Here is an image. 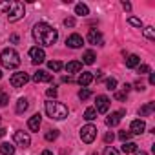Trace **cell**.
I'll return each instance as SVG.
<instances>
[{
	"label": "cell",
	"mask_w": 155,
	"mask_h": 155,
	"mask_svg": "<svg viewBox=\"0 0 155 155\" xmlns=\"http://www.w3.org/2000/svg\"><path fill=\"white\" fill-rule=\"evenodd\" d=\"M33 37L38 42V46H53L58 38V33L53 26L46 22H38L33 26Z\"/></svg>",
	"instance_id": "cell-1"
},
{
	"label": "cell",
	"mask_w": 155,
	"mask_h": 155,
	"mask_svg": "<svg viewBox=\"0 0 155 155\" xmlns=\"http://www.w3.org/2000/svg\"><path fill=\"white\" fill-rule=\"evenodd\" d=\"M0 11H4L8 15V20L9 22H17L24 17L26 9H24V4L22 2H0Z\"/></svg>",
	"instance_id": "cell-2"
},
{
	"label": "cell",
	"mask_w": 155,
	"mask_h": 155,
	"mask_svg": "<svg viewBox=\"0 0 155 155\" xmlns=\"http://www.w3.org/2000/svg\"><path fill=\"white\" fill-rule=\"evenodd\" d=\"M46 113H48V117L53 119V120H62V119L68 117L69 110H68L66 104H62V102H58V101H48V102H46Z\"/></svg>",
	"instance_id": "cell-3"
},
{
	"label": "cell",
	"mask_w": 155,
	"mask_h": 155,
	"mask_svg": "<svg viewBox=\"0 0 155 155\" xmlns=\"http://www.w3.org/2000/svg\"><path fill=\"white\" fill-rule=\"evenodd\" d=\"M0 62H2V66L8 68V69H15V68L20 66V57L13 48H6L2 53H0Z\"/></svg>",
	"instance_id": "cell-4"
},
{
	"label": "cell",
	"mask_w": 155,
	"mask_h": 155,
	"mask_svg": "<svg viewBox=\"0 0 155 155\" xmlns=\"http://www.w3.org/2000/svg\"><path fill=\"white\" fill-rule=\"evenodd\" d=\"M95 137H97V126H93V124L82 126V130H81V139H82V142L91 144V142L95 140Z\"/></svg>",
	"instance_id": "cell-5"
},
{
	"label": "cell",
	"mask_w": 155,
	"mask_h": 155,
	"mask_svg": "<svg viewBox=\"0 0 155 155\" xmlns=\"http://www.w3.org/2000/svg\"><path fill=\"white\" fill-rule=\"evenodd\" d=\"M29 81V77H28V73H24V71H17V73H13L11 75V86L13 88H22L26 82Z\"/></svg>",
	"instance_id": "cell-6"
},
{
	"label": "cell",
	"mask_w": 155,
	"mask_h": 155,
	"mask_svg": "<svg viewBox=\"0 0 155 155\" xmlns=\"http://www.w3.org/2000/svg\"><path fill=\"white\" fill-rule=\"evenodd\" d=\"M15 144H18L20 148H28L29 144H31V137H29V133L28 131H22V130H18V131H15Z\"/></svg>",
	"instance_id": "cell-7"
},
{
	"label": "cell",
	"mask_w": 155,
	"mask_h": 155,
	"mask_svg": "<svg viewBox=\"0 0 155 155\" xmlns=\"http://www.w3.org/2000/svg\"><path fill=\"white\" fill-rule=\"evenodd\" d=\"M29 57H31V62H33V64H42V62L46 60V53H44V49L38 48V46L29 49Z\"/></svg>",
	"instance_id": "cell-8"
},
{
	"label": "cell",
	"mask_w": 155,
	"mask_h": 155,
	"mask_svg": "<svg viewBox=\"0 0 155 155\" xmlns=\"http://www.w3.org/2000/svg\"><path fill=\"white\" fill-rule=\"evenodd\" d=\"M108 110H110V99L106 95H99L97 104H95V111L97 113H108Z\"/></svg>",
	"instance_id": "cell-9"
},
{
	"label": "cell",
	"mask_w": 155,
	"mask_h": 155,
	"mask_svg": "<svg viewBox=\"0 0 155 155\" xmlns=\"http://www.w3.org/2000/svg\"><path fill=\"white\" fill-rule=\"evenodd\" d=\"M66 44H68V48H71V49H79V48H82L84 38H82L81 35L73 33V35H69V37L66 38Z\"/></svg>",
	"instance_id": "cell-10"
},
{
	"label": "cell",
	"mask_w": 155,
	"mask_h": 155,
	"mask_svg": "<svg viewBox=\"0 0 155 155\" xmlns=\"http://www.w3.org/2000/svg\"><path fill=\"white\" fill-rule=\"evenodd\" d=\"M144 130H146V124H144L142 119H135V120L130 124V133H131V135H140Z\"/></svg>",
	"instance_id": "cell-11"
},
{
	"label": "cell",
	"mask_w": 155,
	"mask_h": 155,
	"mask_svg": "<svg viewBox=\"0 0 155 155\" xmlns=\"http://www.w3.org/2000/svg\"><path fill=\"white\" fill-rule=\"evenodd\" d=\"M88 42L93 44V46H102V33L97 31V29H90V33H88Z\"/></svg>",
	"instance_id": "cell-12"
},
{
	"label": "cell",
	"mask_w": 155,
	"mask_h": 155,
	"mask_svg": "<svg viewBox=\"0 0 155 155\" xmlns=\"http://www.w3.org/2000/svg\"><path fill=\"white\" fill-rule=\"evenodd\" d=\"M124 113H126L124 110L113 111V113H111V115H110V117L106 119V124H108V126H111V128H115V126H117V124L120 122V119H122V115H124Z\"/></svg>",
	"instance_id": "cell-13"
},
{
	"label": "cell",
	"mask_w": 155,
	"mask_h": 155,
	"mask_svg": "<svg viewBox=\"0 0 155 155\" xmlns=\"http://www.w3.org/2000/svg\"><path fill=\"white\" fill-rule=\"evenodd\" d=\"M40 124H42V115H40V113H35V115L29 117V120H28V128H29L31 131H38Z\"/></svg>",
	"instance_id": "cell-14"
},
{
	"label": "cell",
	"mask_w": 155,
	"mask_h": 155,
	"mask_svg": "<svg viewBox=\"0 0 155 155\" xmlns=\"http://www.w3.org/2000/svg\"><path fill=\"white\" fill-rule=\"evenodd\" d=\"M51 79H53V75L48 73V71H44V69H38V71L33 75V81H35V82H51Z\"/></svg>",
	"instance_id": "cell-15"
},
{
	"label": "cell",
	"mask_w": 155,
	"mask_h": 155,
	"mask_svg": "<svg viewBox=\"0 0 155 155\" xmlns=\"http://www.w3.org/2000/svg\"><path fill=\"white\" fill-rule=\"evenodd\" d=\"M77 82H79L82 88L90 86V84L93 82V73H90V71H84V73H81V75H79V79H77Z\"/></svg>",
	"instance_id": "cell-16"
},
{
	"label": "cell",
	"mask_w": 155,
	"mask_h": 155,
	"mask_svg": "<svg viewBox=\"0 0 155 155\" xmlns=\"http://www.w3.org/2000/svg\"><path fill=\"white\" fill-rule=\"evenodd\" d=\"M81 69H82V62H79V60H71V62L66 64V71L68 73H79Z\"/></svg>",
	"instance_id": "cell-17"
},
{
	"label": "cell",
	"mask_w": 155,
	"mask_h": 155,
	"mask_svg": "<svg viewBox=\"0 0 155 155\" xmlns=\"http://www.w3.org/2000/svg\"><path fill=\"white\" fill-rule=\"evenodd\" d=\"M0 153L2 155H15V146L9 142H2L0 144Z\"/></svg>",
	"instance_id": "cell-18"
},
{
	"label": "cell",
	"mask_w": 155,
	"mask_h": 155,
	"mask_svg": "<svg viewBox=\"0 0 155 155\" xmlns=\"http://www.w3.org/2000/svg\"><path fill=\"white\" fill-rule=\"evenodd\" d=\"M153 110H155V102H146V104L139 110V115H140V117H146V115H150Z\"/></svg>",
	"instance_id": "cell-19"
},
{
	"label": "cell",
	"mask_w": 155,
	"mask_h": 155,
	"mask_svg": "<svg viewBox=\"0 0 155 155\" xmlns=\"http://www.w3.org/2000/svg\"><path fill=\"white\" fill-rule=\"evenodd\" d=\"M139 64H140L139 55H130V57L126 58V68H137Z\"/></svg>",
	"instance_id": "cell-20"
},
{
	"label": "cell",
	"mask_w": 155,
	"mask_h": 155,
	"mask_svg": "<svg viewBox=\"0 0 155 155\" xmlns=\"http://www.w3.org/2000/svg\"><path fill=\"white\" fill-rule=\"evenodd\" d=\"M120 151L122 153H133V151H137V144L135 142H122V148H120Z\"/></svg>",
	"instance_id": "cell-21"
},
{
	"label": "cell",
	"mask_w": 155,
	"mask_h": 155,
	"mask_svg": "<svg viewBox=\"0 0 155 155\" xmlns=\"http://www.w3.org/2000/svg\"><path fill=\"white\" fill-rule=\"evenodd\" d=\"M75 15L86 17V15H90V8H88L86 4H77V6H75Z\"/></svg>",
	"instance_id": "cell-22"
},
{
	"label": "cell",
	"mask_w": 155,
	"mask_h": 155,
	"mask_svg": "<svg viewBox=\"0 0 155 155\" xmlns=\"http://www.w3.org/2000/svg\"><path fill=\"white\" fill-rule=\"evenodd\" d=\"M29 108V102H28V99H18V102H17V113H24L26 110Z\"/></svg>",
	"instance_id": "cell-23"
},
{
	"label": "cell",
	"mask_w": 155,
	"mask_h": 155,
	"mask_svg": "<svg viewBox=\"0 0 155 155\" xmlns=\"http://www.w3.org/2000/svg\"><path fill=\"white\" fill-rule=\"evenodd\" d=\"M95 58H97V57H95V53L90 49V51H86V53H84V57H82V62L90 66V64H93V62H95Z\"/></svg>",
	"instance_id": "cell-24"
},
{
	"label": "cell",
	"mask_w": 155,
	"mask_h": 155,
	"mask_svg": "<svg viewBox=\"0 0 155 155\" xmlns=\"http://www.w3.org/2000/svg\"><path fill=\"white\" fill-rule=\"evenodd\" d=\"M48 68H49L51 71H55V73H57V71H60V69L64 68V64H62V62H58V60H49V62H48Z\"/></svg>",
	"instance_id": "cell-25"
},
{
	"label": "cell",
	"mask_w": 155,
	"mask_h": 155,
	"mask_svg": "<svg viewBox=\"0 0 155 155\" xmlns=\"http://www.w3.org/2000/svg\"><path fill=\"white\" fill-rule=\"evenodd\" d=\"M142 33H144V37H146L148 40H155V29H153L151 26L144 28V29H142Z\"/></svg>",
	"instance_id": "cell-26"
},
{
	"label": "cell",
	"mask_w": 155,
	"mask_h": 155,
	"mask_svg": "<svg viewBox=\"0 0 155 155\" xmlns=\"http://www.w3.org/2000/svg\"><path fill=\"white\" fill-rule=\"evenodd\" d=\"M84 119H86V120H93V119H97V111H95V108H88V110L84 111Z\"/></svg>",
	"instance_id": "cell-27"
},
{
	"label": "cell",
	"mask_w": 155,
	"mask_h": 155,
	"mask_svg": "<svg viewBox=\"0 0 155 155\" xmlns=\"http://www.w3.org/2000/svg\"><path fill=\"white\" fill-rule=\"evenodd\" d=\"M128 24L133 26V28H142V20L137 18V17H128Z\"/></svg>",
	"instance_id": "cell-28"
},
{
	"label": "cell",
	"mask_w": 155,
	"mask_h": 155,
	"mask_svg": "<svg viewBox=\"0 0 155 155\" xmlns=\"http://www.w3.org/2000/svg\"><path fill=\"white\" fill-rule=\"evenodd\" d=\"M8 102H9V95H8L4 90H0V108H4Z\"/></svg>",
	"instance_id": "cell-29"
},
{
	"label": "cell",
	"mask_w": 155,
	"mask_h": 155,
	"mask_svg": "<svg viewBox=\"0 0 155 155\" xmlns=\"http://www.w3.org/2000/svg\"><path fill=\"white\" fill-rule=\"evenodd\" d=\"M90 97H91V91H90L88 88H82V90L79 91V99H81V101H86V99H90Z\"/></svg>",
	"instance_id": "cell-30"
},
{
	"label": "cell",
	"mask_w": 155,
	"mask_h": 155,
	"mask_svg": "<svg viewBox=\"0 0 155 155\" xmlns=\"http://www.w3.org/2000/svg\"><path fill=\"white\" fill-rule=\"evenodd\" d=\"M151 69H150V66L148 64H139L137 66V73H140V75H146V73H150Z\"/></svg>",
	"instance_id": "cell-31"
},
{
	"label": "cell",
	"mask_w": 155,
	"mask_h": 155,
	"mask_svg": "<svg viewBox=\"0 0 155 155\" xmlns=\"http://www.w3.org/2000/svg\"><path fill=\"white\" fill-rule=\"evenodd\" d=\"M106 86H108V90L115 91V90H117V79H113V77H111V79H108V81H106Z\"/></svg>",
	"instance_id": "cell-32"
},
{
	"label": "cell",
	"mask_w": 155,
	"mask_h": 155,
	"mask_svg": "<svg viewBox=\"0 0 155 155\" xmlns=\"http://www.w3.org/2000/svg\"><path fill=\"white\" fill-rule=\"evenodd\" d=\"M57 137H58V131H57V130H49V131L46 133V140H49V142L55 140Z\"/></svg>",
	"instance_id": "cell-33"
},
{
	"label": "cell",
	"mask_w": 155,
	"mask_h": 155,
	"mask_svg": "<svg viewBox=\"0 0 155 155\" xmlns=\"http://www.w3.org/2000/svg\"><path fill=\"white\" fill-rule=\"evenodd\" d=\"M102 155H119V150H115L113 146H106L104 151H102Z\"/></svg>",
	"instance_id": "cell-34"
},
{
	"label": "cell",
	"mask_w": 155,
	"mask_h": 155,
	"mask_svg": "<svg viewBox=\"0 0 155 155\" xmlns=\"http://www.w3.org/2000/svg\"><path fill=\"white\" fill-rule=\"evenodd\" d=\"M130 137H131V133H130V131H120V133H119V139H120L122 142H128V140H130Z\"/></svg>",
	"instance_id": "cell-35"
},
{
	"label": "cell",
	"mask_w": 155,
	"mask_h": 155,
	"mask_svg": "<svg viewBox=\"0 0 155 155\" xmlns=\"http://www.w3.org/2000/svg\"><path fill=\"white\" fill-rule=\"evenodd\" d=\"M126 97H128L126 91H115V99L117 101H126Z\"/></svg>",
	"instance_id": "cell-36"
},
{
	"label": "cell",
	"mask_w": 155,
	"mask_h": 155,
	"mask_svg": "<svg viewBox=\"0 0 155 155\" xmlns=\"http://www.w3.org/2000/svg\"><path fill=\"white\" fill-rule=\"evenodd\" d=\"M46 93H48V97H53V99H55V97H57V93H58V91H57V88H55V86H53V88H49V90H48V91H46Z\"/></svg>",
	"instance_id": "cell-37"
},
{
	"label": "cell",
	"mask_w": 155,
	"mask_h": 155,
	"mask_svg": "<svg viewBox=\"0 0 155 155\" xmlns=\"http://www.w3.org/2000/svg\"><path fill=\"white\" fill-rule=\"evenodd\" d=\"M113 139H115V135H113V133H111V131H108V133H106V135H104V140H106V142H108V144H110V142H113Z\"/></svg>",
	"instance_id": "cell-38"
},
{
	"label": "cell",
	"mask_w": 155,
	"mask_h": 155,
	"mask_svg": "<svg viewBox=\"0 0 155 155\" xmlns=\"http://www.w3.org/2000/svg\"><path fill=\"white\" fill-rule=\"evenodd\" d=\"M64 26H66V28H73V26H75V18H66V20H64Z\"/></svg>",
	"instance_id": "cell-39"
},
{
	"label": "cell",
	"mask_w": 155,
	"mask_h": 155,
	"mask_svg": "<svg viewBox=\"0 0 155 155\" xmlns=\"http://www.w3.org/2000/svg\"><path fill=\"white\" fill-rule=\"evenodd\" d=\"M135 90H139V91H142V90H146V88H144V84H142V82L139 81V82H135Z\"/></svg>",
	"instance_id": "cell-40"
},
{
	"label": "cell",
	"mask_w": 155,
	"mask_h": 155,
	"mask_svg": "<svg viewBox=\"0 0 155 155\" xmlns=\"http://www.w3.org/2000/svg\"><path fill=\"white\" fill-rule=\"evenodd\" d=\"M122 8H124L126 11H131V4H130V2H122Z\"/></svg>",
	"instance_id": "cell-41"
},
{
	"label": "cell",
	"mask_w": 155,
	"mask_h": 155,
	"mask_svg": "<svg viewBox=\"0 0 155 155\" xmlns=\"http://www.w3.org/2000/svg\"><path fill=\"white\" fill-rule=\"evenodd\" d=\"M150 84H151V86L155 84V73H150Z\"/></svg>",
	"instance_id": "cell-42"
},
{
	"label": "cell",
	"mask_w": 155,
	"mask_h": 155,
	"mask_svg": "<svg viewBox=\"0 0 155 155\" xmlns=\"http://www.w3.org/2000/svg\"><path fill=\"white\" fill-rule=\"evenodd\" d=\"M62 81H64V82H73V79H71V75H66V77H64Z\"/></svg>",
	"instance_id": "cell-43"
},
{
	"label": "cell",
	"mask_w": 155,
	"mask_h": 155,
	"mask_svg": "<svg viewBox=\"0 0 155 155\" xmlns=\"http://www.w3.org/2000/svg\"><path fill=\"white\" fill-rule=\"evenodd\" d=\"M11 42L17 44V42H18V35H11Z\"/></svg>",
	"instance_id": "cell-44"
},
{
	"label": "cell",
	"mask_w": 155,
	"mask_h": 155,
	"mask_svg": "<svg viewBox=\"0 0 155 155\" xmlns=\"http://www.w3.org/2000/svg\"><path fill=\"white\" fill-rule=\"evenodd\" d=\"M42 155H53V151H49V150H44V151H42Z\"/></svg>",
	"instance_id": "cell-45"
},
{
	"label": "cell",
	"mask_w": 155,
	"mask_h": 155,
	"mask_svg": "<svg viewBox=\"0 0 155 155\" xmlns=\"http://www.w3.org/2000/svg\"><path fill=\"white\" fill-rule=\"evenodd\" d=\"M6 135V128H0V137H4Z\"/></svg>",
	"instance_id": "cell-46"
},
{
	"label": "cell",
	"mask_w": 155,
	"mask_h": 155,
	"mask_svg": "<svg viewBox=\"0 0 155 155\" xmlns=\"http://www.w3.org/2000/svg\"><path fill=\"white\" fill-rule=\"evenodd\" d=\"M137 155H146V153H144V151H139V150H137Z\"/></svg>",
	"instance_id": "cell-47"
},
{
	"label": "cell",
	"mask_w": 155,
	"mask_h": 155,
	"mask_svg": "<svg viewBox=\"0 0 155 155\" xmlns=\"http://www.w3.org/2000/svg\"><path fill=\"white\" fill-rule=\"evenodd\" d=\"M0 79H2V71H0Z\"/></svg>",
	"instance_id": "cell-48"
}]
</instances>
